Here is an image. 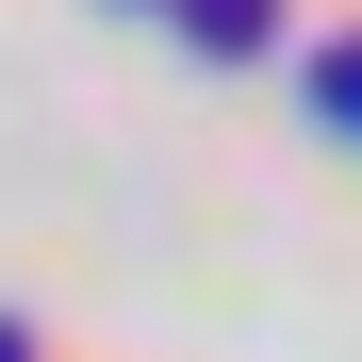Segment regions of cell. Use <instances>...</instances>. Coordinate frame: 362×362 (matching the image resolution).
Listing matches in <instances>:
<instances>
[{
  "instance_id": "6da1fadb",
  "label": "cell",
  "mask_w": 362,
  "mask_h": 362,
  "mask_svg": "<svg viewBox=\"0 0 362 362\" xmlns=\"http://www.w3.org/2000/svg\"><path fill=\"white\" fill-rule=\"evenodd\" d=\"M198 17V49H264V0H181Z\"/></svg>"
},
{
  "instance_id": "7a4b0ae2",
  "label": "cell",
  "mask_w": 362,
  "mask_h": 362,
  "mask_svg": "<svg viewBox=\"0 0 362 362\" xmlns=\"http://www.w3.org/2000/svg\"><path fill=\"white\" fill-rule=\"evenodd\" d=\"M0 362H33V346H17V329H0Z\"/></svg>"
}]
</instances>
